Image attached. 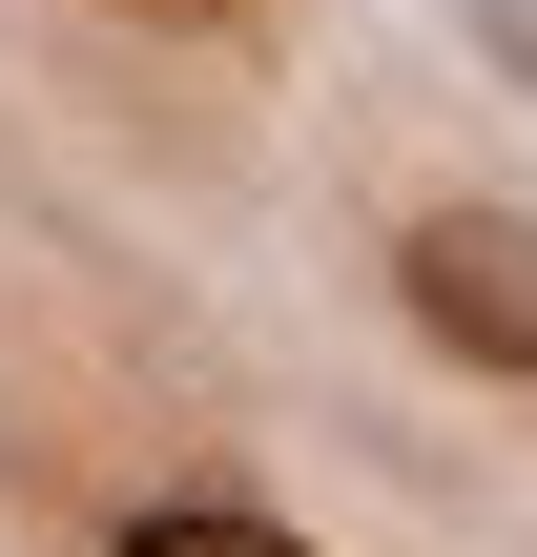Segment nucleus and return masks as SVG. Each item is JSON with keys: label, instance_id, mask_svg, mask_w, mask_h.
Masks as SVG:
<instances>
[{"label": "nucleus", "instance_id": "nucleus-1", "mask_svg": "<svg viewBox=\"0 0 537 557\" xmlns=\"http://www.w3.org/2000/svg\"><path fill=\"white\" fill-rule=\"evenodd\" d=\"M393 289H414V331L435 351H476V372H517L537 393V207H414V248H393Z\"/></svg>", "mask_w": 537, "mask_h": 557}, {"label": "nucleus", "instance_id": "nucleus-2", "mask_svg": "<svg viewBox=\"0 0 537 557\" xmlns=\"http://www.w3.org/2000/svg\"><path fill=\"white\" fill-rule=\"evenodd\" d=\"M124 557H310V537L248 517V496H166V517H124Z\"/></svg>", "mask_w": 537, "mask_h": 557}, {"label": "nucleus", "instance_id": "nucleus-3", "mask_svg": "<svg viewBox=\"0 0 537 557\" xmlns=\"http://www.w3.org/2000/svg\"><path fill=\"white\" fill-rule=\"evenodd\" d=\"M455 41H476L497 83H537V0H455Z\"/></svg>", "mask_w": 537, "mask_h": 557}]
</instances>
